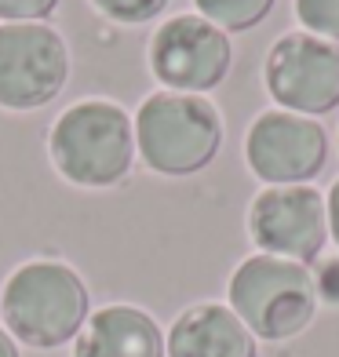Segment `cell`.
<instances>
[{"instance_id": "obj_16", "label": "cell", "mask_w": 339, "mask_h": 357, "mask_svg": "<svg viewBox=\"0 0 339 357\" xmlns=\"http://www.w3.org/2000/svg\"><path fill=\"white\" fill-rule=\"evenodd\" d=\"M314 288H317V299L339 306V259H325V263L317 266Z\"/></svg>"}, {"instance_id": "obj_7", "label": "cell", "mask_w": 339, "mask_h": 357, "mask_svg": "<svg viewBox=\"0 0 339 357\" xmlns=\"http://www.w3.org/2000/svg\"><path fill=\"white\" fill-rule=\"evenodd\" d=\"M248 168L270 186H306L321 175L329 139L317 121L288 109H266L252 121L245 139Z\"/></svg>"}, {"instance_id": "obj_10", "label": "cell", "mask_w": 339, "mask_h": 357, "mask_svg": "<svg viewBox=\"0 0 339 357\" xmlns=\"http://www.w3.org/2000/svg\"><path fill=\"white\" fill-rule=\"evenodd\" d=\"M168 357H255V335L223 303H197L175 317L165 339Z\"/></svg>"}, {"instance_id": "obj_1", "label": "cell", "mask_w": 339, "mask_h": 357, "mask_svg": "<svg viewBox=\"0 0 339 357\" xmlns=\"http://www.w3.org/2000/svg\"><path fill=\"white\" fill-rule=\"evenodd\" d=\"M88 288L80 273L55 259L22 263L0 288L4 332L33 350H55L77 339L88 321Z\"/></svg>"}, {"instance_id": "obj_13", "label": "cell", "mask_w": 339, "mask_h": 357, "mask_svg": "<svg viewBox=\"0 0 339 357\" xmlns=\"http://www.w3.org/2000/svg\"><path fill=\"white\" fill-rule=\"evenodd\" d=\"M296 15L306 33L339 44V0H296Z\"/></svg>"}, {"instance_id": "obj_12", "label": "cell", "mask_w": 339, "mask_h": 357, "mask_svg": "<svg viewBox=\"0 0 339 357\" xmlns=\"http://www.w3.org/2000/svg\"><path fill=\"white\" fill-rule=\"evenodd\" d=\"M201 11V19H208L212 26H219L223 33L230 29V33H241V29H252V26H259L270 8H273V0H193Z\"/></svg>"}, {"instance_id": "obj_6", "label": "cell", "mask_w": 339, "mask_h": 357, "mask_svg": "<svg viewBox=\"0 0 339 357\" xmlns=\"http://www.w3.org/2000/svg\"><path fill=\"white\" fill-rule=\"evenodd\" d=\"M266 91L288 113L321 117L339 106V44L285 33L266 55Z\"/></svg>"}, {"instance_id": "obj_3", "label": "cell", "mask_w": 339, "mask_h": 357, "mask_svg": "<svg viewBox=\"0 0 339 357\" xmlns=\"http://www.w3.org/2000/svg\"><path fill=\"white\" fill-rule=\"evenodd\" d=\"M314 273L281 255H248L230 278V310L270 343L299 335L317 314Z\"/></svg>"}, {"instance_id": "obj_8", "label": "cell", "mask_w": 339, "mask_h": 357, "mask_svg": "<svg viewBox=\"0 0 339 357\" xmlns=\"http://www.w3.org/2000/svg\"><path fill=\"white\" fill-rule=\"evenodd\" d=\"M230 40L201 15H175L150 40V70L165 88L197 95L230 73Z\"/></svg>"}, {"instance_id": "obj_11", "label": "cell", "mask_w": 339, "mask_h": 357, "mask_svg": "<svg viewBox=\"0 0 339 357\" xmlns=\"http://www.w3.org/2000/svg\"><path fill=\"white\" fill-rule=\"evenodd\" d=\"M73 357H165V335L146 310L113 303L84 321Z\"/></svg>"}, {"instance_id": "obj_15", "label": "cell", "mask_w": 339, "mask_h": 357, "mask_svg": "<svg viewBox=\"0 0 339 357\" xmlns=\"http://www.w3.org/2000/svg\"><path fill=\"white\" fill-rule=\"evenodd\" d=\"M59 0H0V22H40Z\"/></svg>"}, {"instance_id": "obj_5", "label": "cell", "mask_w": 339, "mask_h": 357, "mask_svg": "<svg viewBox=\"0 0 339 357\" xmlns=\"http://www.w3.org/2000/svg\"><path fill=\"white\" fill-rule=\"evenodd\" d=\"M70 52L44 22H0V106L37 109L66 88Z\"/></svg>"}, {"instance_id": "obj_9", "label": "cell", "mask_w": 339, "mask_h": 357, "mask_svg": "<svg viewBox=\"0 0 339 357\" xmlns=\"http://www.w3.org/2000/svg\"><path fill=\"white\" fill-rule=\"evenodd\" d=\"M248 234L263 255L314 263L329 241L325 197L310 186H270L248 208Z\"/></svg>"}, {"instance_id": "obj_4", "label": "cell", "mask_w": 339, "mask_h": 357, "mask_svg": "<svg viewBox=\"0 0 339 357\" xmlns=\"http://www.w3.org/2000/svg\"><path fill=\"white\" fill-rule=\"evenodd\" d=\"M223 142V121L201 95L153 91L135 113V146L160 175H193L208 168Z\"/></svg>"}, {"instance_id": "obj_18", "label": "cell", "mask_w": 339, "mask_h": 357, "mask_svg": "<svg viewBox=\"0 0 339 357\" xmlns=\"http://www.w3.org/2000/svg\"><path fill=\"white\" fill-rule=\"evenodd\" d=\"M0 357H19V347H15V339L0 328Z\"/></svg>"}, {"instance_id": "obj_14", "label": "cell", "mask_w": 339, "mask_h": 357, "mask_svg": "<svg viewBox=\"0 0 339 357\" xmlns=\"http://www.w3.org/2000/svg\"><path fill=\"white\" fill-rule=\"evenodd\" d=\"M91 4L113 22H146L165 11L168 0H91Z\"/></svg>"}, {"instance_id": "obj_2", "label": "cell", "mask_w": 339, "mask_h": 357, "mask_svg": "<svg viewBox=\"0 0 339 357\" xmlns=\"http://www.w3.org/2000/svg\"><path fill=\"white\" fill-rule=\"evenodd\" d=\"M47 153L55 172L73 186H113L132 172L135 160L132 117L110 99H80L55 117L47 132Z\"/></svg>"}, {"instance_id": "obj_17", "label": "cell", "mask_w": 339, "mask_h": 357, "mask_svg": "<svg viewBox=\"0 0 339 357\" xmlns=\"http://www.w3.org/2000/svg\"><path fill=\"white\" fill-rule=\"evenodd\" d=\"M325 212H329V234L336 237V245H339V178L332 183L329 197H325Z\"/></svg>"}]
</instances>
